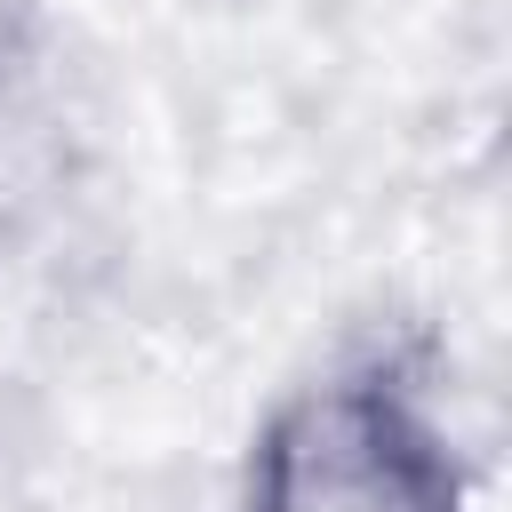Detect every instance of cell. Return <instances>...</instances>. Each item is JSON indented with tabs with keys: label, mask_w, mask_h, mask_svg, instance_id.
Listing matches in <instances>:
<instances>
[{
	"label": "cell",
	"mask_w": 512,
	"mask_h": 512,
	"mask_svg": "<svg viewBox=\"0 0 512 512\" xmlns=\"http://www.w3.org/2000/svg\"><path fill=\"white\" fill-rule=\"evenodd\" d=\"M232 512H472V464L416 368L352 352L256 416Z\"/></svg>",
	"instance_id": "1"
},
{
	"label": "cell",
	"mask_w": 512,
	"mask_h": 512,
	"mask_svg": "<svg viewBox=\"0 0 512 512\" xmlns=\"http://www.w3.org/2000/svg\"><path fill=\"white\" fill-rule=\"evenodd\" d=\"M0 24H8V0H0Z\"/></svg>",
	"instance_id": "2"
}]
</instances>
